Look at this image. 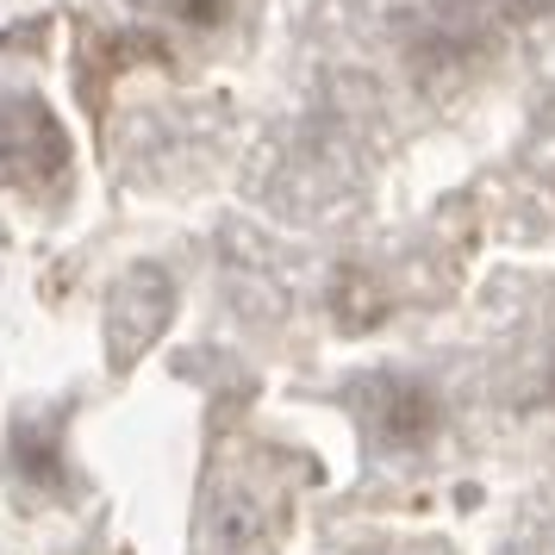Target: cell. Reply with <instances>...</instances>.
<instances>
[{"mask_svg":"<svg viewBox=\"0 0 555 555\" xmlns=\"http://www.w3.org/2000/svg\"><path fill=\"white\" fill-rule=\"evenodd\" d=\"M312 475L300 450L231 437L212 450L194 518V555H281V537L294 525V493Z\"/></svg>","mask_w":555,"mask_h":555,"instance_id":"cell-1","label":"cell"},{"mask_svg":"<svg viewBox=\"0 0 555 555\" xmlns=\"http://www.w3.org/2000/svg\"><path fill=\"white\" fill-rule=\"evenodd\" d=\"M69 418L76 405H20L7 443H0V487L13 493L20 512H56L81 500V475L69 455Z\"/></svg>","mask_w":555,"mask_h":555,"instance_id":"cell-2","label":"cell"},{"mask_svg":"<svg viewBox=\"0 0 555 555\" xmlns=\"http://www.w3.org/2000/svg\"><path fill=\"white\" fill-rule=\"evenodd\" d=\"M375 393L362 405V430H369V450L380 455H425L443 430V400L437 387L418 375H380L369 380Z\"/></svg>","mask_w":555,"mask_h":555,"instance_id":"cell-3","label":"cell"},{"mask_svg":"<svg viewBox=\"0 0 555 555\" xmlns=\"http://www.w3.org/2000/svg\"><path fill=\"white\" fill-rule=\"evenodd\" d=\"M156 13L188 44H225L231 26H244V0H156Z\"/></svg>","mask_w":555,"mask_h":555,"instance_id":"cell-4","label":"cell"},{"mask_svg":"<svg viewBox=\"0 0 555 555\" xmlns=\"http://www.w3.org/2000/svg\"><path fill=\"white\" fill-rule=\"evenodd\" d=\"M69 555H88V550H69Z\"/></svg>","mask_w":555,"mask_h":555,"instance_id":"cell-5","label":"cell"}]
</instances>
